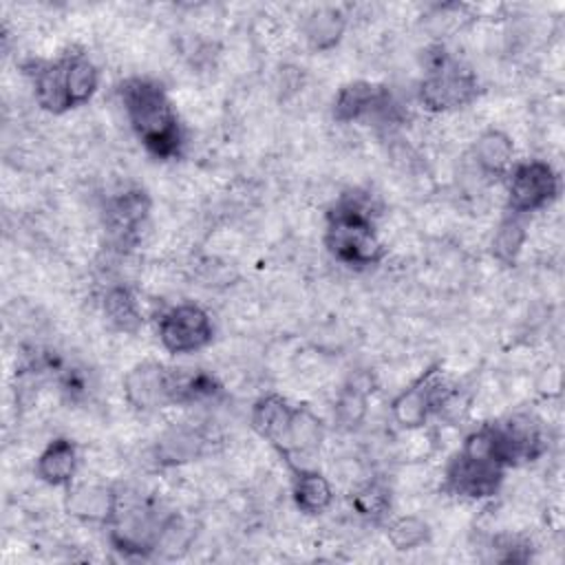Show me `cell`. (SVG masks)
<instances>
[{
  "mask_svg": "<svg viewBox=\"0 0 565 565\" xmlns=\"http://www.w3.org/2000/svg\"><path fill=\"white\" fill-rule=\"evenodd\" d=\"M119 97L132 132L150 154L157 159H172L179 154L183 130L161 84L148 77H130L121 84Z\"/></svg>",
  "mask_w": 565,
  "mask_h": 565,
  "instance_id": "6da1fadb",
  "label": "cell"
},
{
  "mask_svg": "<svg viewBox=\"0 0 565 565\" xmlns=\"http://www.w3.org/2000/svg\"><path fill=\"white\" fill-rule=\"evenodd\" d=\"M371 194L353 190L338 199L327 214L324 245L349 267H371L384 258V245L373 225Z\"/></svg>",
  "mask_w": 565,
  "mask_h": 565,
  "instance_id": "7a4b0ae2",
  "label": "cell"
},
{
  "mask_svg": "<svg viewBox=\"0 0 565 565\" xmlns=\"http://www.w3.org/2000/svg\"><path fill=\"white\" fill-rule=\"evenodd\" d=\"M424 79L419 82V102L433 113H446L470 104L477 97V77L459 64L444 46H430L424 53Z\"/></svg>",
  "mask_w": 565,
  "mask_h": 565,
  "instance_id": "3957f363",
  "label": "cell"
},
{
  "mask_svg": "<svg viewBox=\"0 0 565 565\" xmlns=\"http://www.w3.org/2000/svg\"><path fill=\"white\" fill-rule=\"evenodd\" d=\"M508 177V210L514 216L543 210L558 194V177L547 161L527 159L514 163Z\"/></svg>",
  "mask_w": 565,
  "mask_h": 565,
  "instance_id": "277c9868",
  "label": "cell"
},
{
  "mask_svg": "<svg viewBox=\"0 0 565 565\" xmlns=\"http://www.w3.org/2000/svg\"><path fill=\"white\" fill-rule=\"evenodd\" d=\"M157 333L161 347L168 353L185 355L207 347L212 342L214 327L210 313L203 307L194 302H181L161 313Z\"/></svg>",
  "mask_w": 565,
  "mask_h": 565,
  "instance_id": "5b68a950",
  "label": "cell"
},
{
  "mask_svg": "<svg viewBox=\"0 0 565 565\" xmlns=\"http://www.w3.org/2000/svg\"><path fill=\"white\" fill-rule=\"evenodd\" d=\"M486 428H488L490 455L503 468L534 461L545 450L543 435L530 417L516 415L505 422L486 424Z\"/></svg>",
  "mask_w": 565,
  "mask_h": 565,
  "instance_id": "8992f818",
  "label": "cell"
},
{
  "mask_svg": "<svg viewBox=\"0 0 565 565\" xmlns=\"http://www.w3.org/2000/svg\"><path fill=\"white\" fill-rule=\"evenodd\" d=\"M446 399L448 384L444 373L439 366H430L391 402V413L402 428H419L446 404Z\"/></svg>",
  "mask_w": 565,
  "mask_h": 565,
  "instance_id": "52a82bcc",
  "label": "cell"
},
{
  "mask_svg": "<svg viewBox=\"0 0 565 565\" xmlns=\"http://www.w3.org/2000/svg\"><path fill=\"white\" fill-rule=\"evenodd\" d=\"M503 475L505 468L488 455L459 448V452L450 459L446 468L444 488L457 497L483 499L492 497L499 490Z\"/></svg>",
  "mask_w": 565,
  "mask_h": 565,
  "instance_id": "ba28073f",
  "label": "cell"
},
{
  "mask_svg": "<svg viewBox=\"0 0 565 565\" xmlns=\"http://www.w3.org/2000/svg\"><path fill=\"white\" fill-rule=\"evenodd\" d=\"M166 519L148 505H132L119 510L115 519L108 523V539L115 550L130 556H148L157 552V543L161 536Z\"/></svg>",
  "mask_w": 565,
  "mask_h": 565,
  "instance_id": "9c48e42d",
  "label": "cell"
},
{
  "mask_svg": "<svg viewBox=\"0 0 565 565\" xmlns=\"http://www.w3.org/2000/svg\"><path fill=\"white\" fill-rule=\"evenodd\" d=\"M395 113V104L391 93L377 84L355 79L344 84L333 99V117L340 124L391 117Z\"/></svg>",
  "mask_w": 565,
  "mask_h": 565,
  "instance_id": "30bf717a",
  "label": "cell"
},
{
  "mask_svg": "<svg viewBox=\"0 0 565 565\" xmlns=\"http://www.w3.org/2000/svg\"><path fill=\"white\" fill-rule=\"evenodd\" d=\"M174 371L159 362H139L124 377V395L139 411H154L172 404Z\"/></svg>",
  "mask_w": 565,
  "mask_h": 565,
  "instance_id": "8fae6325",
  "label": "cell"
},
{
  "mask_svg": "<svg viewBox=\"0 0 565 565\" xmlns=\"http://www.w3.org/2000/svg\"><path fill=\"white\" fill-rule=\"evenodd\" d=\"M64 508L75 519L108 525L119 510V497L108 486L79 483L66 488Z\"/></svg>",
  "mask_w": 565,
  "mask_h": 565,
  "instance_id": "7c38bea8",
  "label": "cell"
},
{
  "mask_svg": "<svg viewBox=\"0 0 565 565\" xmlns=\"http://www.w3.org/2000/svg\"><path fill=\"white\" fill-rule=\"evenodd\" d=\"M322 439H324L322 422L307 406H294L285 437L276 446V450L287 463H294V459L298 457L305 459L318 452Z\"/></svg>",
  "mask_w": 565,
  "mask_h": 565,
  "instance_id": "4fadbf2b",
  "label": "cell"
},
{
  "mask_svg": "<svg viewBox=\"0 0 565 565\" xmlns=\"http://www.w3.org/2000/svg\"><path fill=\"white\" fill-rule=\"evenodd\" d=\"M150 199L143 190H126L106 203V225L119 243L137 236L139 225L148 218Z\"/></svg>",
  "mask_w": 565,
  "mask_h": 565,
  "instance_id": "5bb4252c",
  "label": "cell"
},
{
  "mask_svg": "<svg viewBox=\"0 0 565 565\" xmlns=\"http://www.w3.org/2000/svg\"><path fill=\"white\" fill-rule=\"evenodd\" d=\"M77 472V448L71 439L57 437L46 444V448L35 459V475L53 486L68 488Z\"/></svg>",
  "mask_w": 565,
  "mask_h": 565,
  "instance_id": "9a60e30c",
  "label": "cell"
},
{
  "mask_svg": "<svg viewBox=\"0 0 565 565\" xmlns=\"http://www.w3.org/2000/svg\"><path fill=\"white\" fill-rule=\"evenodd\" d=\"M289 468L294 472L291 497L296 508L305 514H322L333 501V490L329 479L322 472L311 470L307 466H289Z\"/></svg>",
  "mask_w": 565,
  "mask_h": 565,
  "instance_id": "2e32d148",
  "label": "cell"
},
{
  "mask_svg": "<svg viewBox=\"0 0 565 565\" xmlns=\"http://www.w3.org/2000/svg\"><path fill=\"white\" fill-rule=\"evenodd\" d=\"M33 95L42 110L60 115L71 110L68 93H66V73L64 57L55 62H44L33 71Z\"/></svg>",
  "mask_w": 565,
  "mask_h": 565,
  "instance_id": "e0dca14e",
  "label": "cell"
},
{
  "mask_svg": "<svg viewBox=\"0 0 565 565\" xmlns=\"http://www.w3.org/2000/svg\"><path fill=\"white\" fill-rule=\"evenodd\" d=\"M205 439L196 428L172 426L154 444V459L159 466H181L194 461L203 452Z\"/></svg>",
  "mask_w": 565,
  "mask_h": 565,
  "instance_id": "ac0fdd59",
  "label": "cell"
},
{
  "mask_svg": "<svg viewBox=\"0 0 565 565\" xmlns=\"http://www.w3.org/2000/svg\"><path fill=\"white\" fill-rule=\"evenodd\" d=\"M344 29L347 13L340 7H318L302 22L305 40L313 51H331L342 40Z\"/></svg>",
  "mask_w": 565,
  "mask_h": 565,
  "instance_id": "d6986e66",
  "label": "cell"
},
{
  "mask_svg": "<svg viewBox=\"0 0 565 565\" xmlns=\"http://www.w3.org/2000/svg\"><path fill=\"white\" fill-rule=\"evenodd\" d=\"M291 413H294V406L285 397H280L276 393L263 395L252 406V417H249L252 428L276 448L285 437Z\"/></svg>",
  "mask_w": 565,
  "mask_h": 565,
  "instance_id": "ffe728a7",
  "label": "cell"
},
{
  "mask_svg": "<svg viewBox=\"0 0 565 565\" xmlns=\"http://www.w3.org/2000/svg\"><path fill=\"white\" fill-rule=\"evenodd\" d=\"M514 143L512 139L497 128H488L479 135L475 143V159L481 172L490 177H503L514 166Z\"/></svg>",
  "mask_w": 565,
  "mask_h": 565,
  "instance_id": "44dd1931",
  "label": "cell"
},
{
  "mask_svg": "<svg viewBox=\"0 0 565 565\" xmlns=\"http://www.w3.org/2000/svg\"><path fill=\"white\" fill-rule=\"evenodd\" d=\"M64 73H66V93L71 108L84 106L99 86V71L88 60L86 53H64Z\"/></svg>",
  "mask_w": 565,
  "mask_h": 565,
  "instance_id": "7402d4cb",
  "label": "cell"
},
{
  "mask_svg": "<svg viewBox=\"0 0 565 565\" xmlns=\"http://www.w3.org/2000/svg\"><path fill=\"white\" fill-rule=\"evenodd\" d=\"M104 316L106 320L126 333H135L141 327V311L135 294L128 287H110L104 296Z\"/></svg>",
  "mask_w": 565,
  "mask_h": 565,
  "instance_id": "603a6c76",
  "label": "cell"
},
{
  "mask_svg": "<svg viewBox=\"0 0 565 565\" xmlns=\"http://www.w3.org/2000/svg\"><path fill=\"white\" fill-rule=\"evenodd\" d=\"M527 234H525V225L521 223V216H508L494 232L492 236V256L501 263V265H514V260L519 258L523 243H525Z\"/></svg>",
  "mask_w": 565,
  "mask_h": 565,
  "instance_id": "cb8c5ba5",
  "label": "cell"
},
{
  "mask_svg": "<svg viewBox=\"0 0 565 565\" xmlns=\"http://www.w3.org/2000/svg\"><path fill=\"white\" fill-rule=\"evenodd\" d=\"M388 541L395 550L408 552L424 545L430 536L428 523L419 516H399L388 525Z\"/></svg>",
  "mask_w": 565,
  "mask_h": 565,
  "instance_id": "d4e9b609",
  "label": "cell"
},
{
  "mask_svg": "<svg viewBox=\"0 0 565 565\" xmlns=\"http://www.w3.org/2000/svg\"><path fill=\"white\" fill-rule=\"evenodd\" d=\"M364 415H366V391L355 384L342 388L333 408V419L338 422V426L355 428L362 424Z\"/></svg>",
  "mask_w": 565,
  "mask_h": 565,
  "instance_id": "484cf974",
  "label": "cell"
},
{
  "mask_svg": "<svg viewBox=\"0 0 565 565\" xmlns=\"http://www.w3.org/2000/svg\"><path fill=\"white\" fill-rule=\"evenodd\" d=\"M388 505H391V494H388V488L382 483H366L353 497V510L360 516L371 521H377L380 516H384Z\"/></svg>",
  "mask_w": 565,
  "mask_h": 565,
  "instance_id": "4316f807",
  "label": "cell"
}]
</instances>
